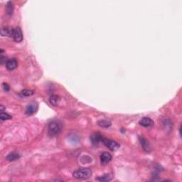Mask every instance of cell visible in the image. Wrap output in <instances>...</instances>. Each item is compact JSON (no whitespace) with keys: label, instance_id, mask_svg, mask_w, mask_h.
Returning a JSON list of instances; mask_svg holds the SVG:
<instances>
[{"label":"cell","instance_id":"ac0fdd59","mask_svg":"<svg viewBox=\"0 0 182 182\" xmlns=\"http://www.w3.org/2000/svg\"><path fill=\"white\" fill-rule=\"evenodd\" d=\"M0 118L2 121L4 120H8L12 119V116L9 115L8 113H5V112H1V114H0Z\"/></svg>","mask_w":182,"mask_h":182},{"label":"cell","instance_id":"7402d4cb","mask_svg":"<svg viewBox=\"0 0 182 182\" xmlns=\"http://www.w3.org/2000/svg\"><path fill=\"white\" fill-rule=\"evenodd\" d=\"M1 112H3V111H4V107L3 106V105H1Z\"/></svg>","mask_w":182,"mask_h":182},{"label":"cell","instance_id":"8992f818","mask_svg":"<svg viewBox=\"0 0 182 182\" xmlns=\"http://www.w3.org/2000/svg\"><path fill=\"white\" fill-rule=\"evenodd\" d=\"M139 124L144 128H151L154 125V122L150 117H144L141 119L140 121L139 122Z\"/></svg>","mask_w":182,"mask_h":182},{"label":"cell","instance_id":"5b68a950","mask_svg":"<svg viewBox=\"0 0 182 182\" xmlns=\"http://www.w3.org/2000/svg\"><path fill=\"white\" fill-rule=\"evenodd\" d=\"M103 138V137L101 135V134H100L98 132H95L92 134H91L90 141L93 145H98L100 142H102Z\"/></svg>","mask_w":182,"mask_h":182},{"label":"cell","instance_id":"277c9868","mask_svg":"<svg viewBox=\"0 0 182 182\" xmlns=\"http://www.w3.org/2000/svg\"><path fill=\"white\" fill-rule=\"evenodd\" d=\"M12 38L16 42H21L23 40V33L21 31V29L19 27H16L14 29L13 36Z\"/></svg>","mask_w":182,"mask_h":182},{"label":"cell","instance_id":"8fae6325","mask_svg":"<svg viewBox=\"0 0 182 182\" xmlns=\"http://www.w3.org/2000/svg\"><path fill=\"white\" fill-rule=\"evenodd\" d=\"M19 158H20V154L19 152H10V153L7 155V157H6V159L9 161H16V160L19 159Z\"/></svg>","mask_w":182,"mask_h":182},{"label":"cell","instance_id":"44dd1931","mask_svg":"<svg viewBox=\"0 0 182 182\" xmlns=\"http://www.w3.org/2000/svg\"><path fill=\"white\" fill-rule=\"evenodd\" d=\"M7 59H6V57H4V56H1V64H4V63H7Z\"/></svg>","mask_w":182,"mask_h":182},{"label":"cell","instance_id":"30bf717a","mask_svg":"<svg viewBox=\"0 0 182 182\" xmlns=\"http://www.w3.org/2000/svg\"><path fill=\"white\" fill-rule=\"evenodd\" d=\"M6 67L8 70H14L17 67V61L15 59H9L6 63Z\"/></svg>","mask_w":182,"mask_h":182},{"label":"cell","instance_id":"9c48e42d","mask_svg":"<svg viewBox=\"0 0 182 182\" xmlns=\"http://www.w3.org/2000/svg\"><path fill=\"white\" fill-rule=\"evenodd\" d=\"M14 29L9 26H4L1 29V34L2 37H12L13 36Z\"/></svg>","mask_w":182,"mask_h":182},{"label":"cell","instance_id":"d6986e66","mask_svg":"<svg viewBox=\"0 0 182 182\" xmlns=\"http://www.w3.org/2000/svg\"><path fill=\"white\" fill-rule=\"evenodd\" d=\"M34 93V90H28V89H24L21 91V94L24 96H31Z\"/></svg>","mask_w":182,"mask_h":182},{"label":"cell","instance_id":"3957f363","mask_svg":"<svg viewBox=\"0 0 182 182\" xmlns=\"http://www.w3.org/2000/svg\"><path fill=\"white\" fill-rule=\"evenodd\" d=\"M102 142L109 149L110 151L112 152H116L117 150H118L120 147V144L118 142H115V141L112 140V139H107V138H103L102 139Z\"/></svg>","mask_w":182,"mask_h":182},{"label":"cell","instance_id":"7a4b0ae2","mask_svg":"<svg viewBox=\"0 0 182 182\" xmlns=\"http://www.w3.org/2000/svg\"><path fill=\"white\" fill-rule=\"evenodd\" d=\"M73 176L77 179H88L92 176V171L89 168H80L73 172Z\"/></svg>","mask_w":182,"mask_h":182},{"label":"cell","instance_id":"ba28073f","mask_svg":"<svg viewBox=\"0 0 182 182\" xmlns=\"http://www.w3.org/2000/svg\"><path fill=\"white\" fill-rule=\"evenodd\" d=\"M111 160H112V155L108 153V152H103L100 155V161H101L102 164H103V165L108 164Z\"/></svg>","mask_w":182,"mask_h":182},{"label":"cell","instance_id":"5bb4252c","mask_svg":"<svg viewBox=\"0 0 182 182\" xmlns=\"http://www.w3.org/2000/svg\"><path fill=\"white\" fill-rule=\"evenodd\" d=\"M69 140L71 143H73V144H76L79 142L80 141V138L79 136L77 135L76 133H72L69 135Z\"/></svg>","mask_w":182,"mask_h":182},{"label":"cell","instance_id":"e0dca14e","mask_svg":"<svg viewBox=\"0 0 182 182\" xmlns=\"http://www.w3.org/2000/svg\"><path fill=\"white\" fill-rule=\"evenodd\" d=\"M97 179H98V181H103V182L109 181H110L111 179H112V176H111L110 174H104V175L98 177Z\"/></svg>","mask_w":182,"mask_h":182},{"label":"cell","instance_id":"9a60e30c","mask_svg":"<svg viewBox=\"0 0 182 182\" xmlns=\"http://www.w3.org/2000/svg\"><path fill=\"white\" fill-rule=\"evenodd\" d=\"M14 11V6L12 1H8L7 6H6V12H7V14L11 16L13 14Z\"/></svg>","mask_w":182,"mask_h":182},{"label":"cell","instance_id":"2e32d148","mask_svg":"<svg viewBox=\"0 0 182 182\" xmlns=\"http://www.w3.org/2000/svg\"><path fill=\"white\" fill-rule=\"evenodd\" d=\"M98 125L102 128H109L111 125V122L108 120H102L98 121Z\"/></svg>","mask_w":182,"mask_h":182},{"label":"cell","instance_id":"52a82bcc","mask_svg":"<svg viewBox=\"0 0 182 182\" xmlns=\"http://www.w3.org/2000/svg\"><path fill=\"white\" fill-rule=\"evenodd\" d=\"M37 109H38V105L37 103H31L26 107L25 114L27 115H31L37 112Z\"/></svg>","mask_w":182,"mask_h":182},{"label":"cell","instance_id":"ffe728a7","mask_svg":"<svg viewBox=\"0 0 182 182\" xmlns=\"http://www.w3.org/2000/svg\"><path fill=\"white\" fill-rule=\"evenodd\" d=\"M2 87H3V89H4V90L6 91V92H8V91L10 90L9 85L7 83H3Z\"/></svg>","mask_w":182,"mask_h":182},{"label":"cell","instance_id":"4fadbf2b","mask_svg":"<svg viewBox=\"0 0 182 182\" xmlns=\"http://www.w3.org/2000/svg\"><path fill=\"white\" fill-rule=\"evenodd\" d=\"M60 97L59 96V95H51V97H50L49 98V102L51 103V105H53L54 106H57L58 105H59V102H60Z\"/></svg>","mask_w":182,"mask_h":182},{"label":"cell","instance_id":"6da1fadb","mask_svg":"<svg viewBox=\"0 0 182 182\" xmlns=\"http://www.w3.org/2000/svg\"><path fill=\"white\" fill-rule=\"evenodd\" d=\"M63 125L59 121H52L50 122L48 128V134L50 136L59 135L62 130Z\"/></svg>","mask_w":182,"mask_h":182},{"label":"cell","instance_id":"7c38bea8","mask_svg":"<svg viewBox=\"0 0 182 182\" xmlns=\"http://www.w3.org/2000/svg\"><path fill=\"white\" fill-rule=\"evenodd\" d=\"M139 141H140L141 145H142V148L145 152H150V146L149 142H147V139L144 137V136H140L139 137Z\"/></svg>","mask_w":182,"mask_h":182}]
</instances>
